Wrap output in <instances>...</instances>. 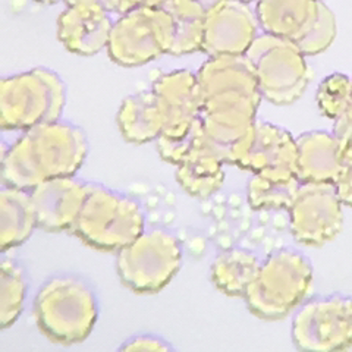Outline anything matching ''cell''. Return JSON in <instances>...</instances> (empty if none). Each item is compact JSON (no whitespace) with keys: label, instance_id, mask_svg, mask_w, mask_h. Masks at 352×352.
I'll return each mask as SVG.
<instances>
[{"label":"cell","instance_id":"obj_11","mask_svg":"<svg viewBox=\"0 0 352 352\" xmlns=\"http://www.w3.org/2000/svg\"><path fill=\"white\" fill-rule=\"evenodd\" d=\"M173 22L162 6H142L115 21L107 44L112 62L135 68L170 54Z\"/></svg>","mask_w":352,"mask_h":352},{"label":"cell","instance_id":"obj_29","mask_svg":"<svg viewBox=\"0 0 352 352\" xmlns=\"http://www.w3.org/2000/svg\"><path fill=\"white\" fill-rule=\"evenodd\" d=\"M109 14L124 16L142 6H162L166 0H100Z\"/></svg>","mask_w":352,"mask_h":352},{"label":"cell","instance_id":"obj_12","mask_svg":"<svg viewBox=\"0 0 352 352\" xmlns=\"http://www.w3.org/2000/svg\"><path fill=\"white\" fill-rule=\"evenodd\" d=\"M292 342L301 351H344L352 346V298L318 295L295 310Z\"/></svg>","mask_w":352,"mask_h":352},{"label":"cell","instance_id":"obj_32","mask_svg":"<svg viewBox=\"0 0 352 352\" xmlns=\"http://www.w3.org/2000/svg\"><path fill=\"white\" fill-rule=\"evenodd\" d=\"M200 2L206 6V9L208 8V6H212V5H214L216 2H219V0H200Z\"/></svg>","mask_w":352,"mask_h":352},{"label":"cell","instance_id":"obj_2","mask_svg":"<svg viewBox=\"0 0 352 352\" xmlns=\"http://www.w3.org/2000/svg\"><path fill=\"white\" fill-rule=\"evenodd\" d=\"M85 132L69 122H47L24 131L2 154V182L31 191L37 185L75 176L87 159Z\"/></svg>","mask_w":352,"mask_h":352},{"label":"cell","instance_id":"obj_19","mask_svg":"<svg viewBox=\"0 0 352 352\" xmlns=\"http://www.w3.org/2000/svg\"><path fill=\"white\" fill-rule=\"evenodd\" d=\"M296 140V173L301 182L335 184L344 166L338 141L326 131H310Z\"/></svg>","mask_w":352,"mask_h":352},{"label":"cell","instance_id":"obj_8","mask_svg":"<svg viewBox=\"0 0 352 352\" xmlns=\"http://www.w3.org/2000/svg\"><path fill=\"white\" fill-rule=\"evenodd\" d=\"M263 32L294 43L304 56L324 52L336 36V19L322 0H258Z\"/></svg>","mask_w":352,"mask_h":352},{"label":"cell","instance_id":"obj_30","mask_svg":"<svg viewBox=\"0 0 352 352\" xmlns=\"http://www.w3.org/2000/svg\"><path fill=\"white\" fill-rule=\"evenodd\" d=\"M333 185L340 203L352 207V160L344 162V166Z\"/></svg>","mask_w":352,"mask_h":352},{"label":"cell","instance_id":"obj_10","mask_svg":"<svg viewBox=\"0 0 352 352\" xmlns=\"http://www.w3.org/2000/svg\"><path fill=\"white\" fill-rule=\"evenodd\" d=\"M245 56L254 68L263 98L274 106H289L307 90L310 71L294 43L267 34L257 36Z\"/></svg>","mask_w":352,"mask_h":352},{"label":"cell","instance_id":"obj_4","mask_svg":"<svg viewBox=\"0 0 352 352\" xmlns=\"http://www.w3.org/2000/svg\"><path fill=\"white\" fill-rule=\"evenodd\" d=\"M313 286V266L301 251L282 248L261 261L244 295L248 310L261 320H282L294 313Z\"/></svg>","mask_w":352,"mask_h":352},{"label":"cell","instance_id":"obj_18","mask_svg":"<svg viewBox=\"0 0 352 352\" xmlns=\"http://www.w3.org/2000/svg\"><path fill=\"white\" fill-rule=\"evenodd\" d=\"M223 164V160L207 141L203 128L194 146L176 164L175 178L186 194L206 200L222 188L225 182Z\"/></svg>","mask_w":352,"mask_h":352},{"label":"cell","instance_id":"obj_22","mask_svg":"<svg viewBox=\"0 0 352 352\" xmlns=\"http://www.w3.org/2000/svg\"><path fill=\"white\" fill-rule=\"evenodd\" d=\"M261 260L252 251L244 248H228L216 256L210 276L216 288L228 296H242L256 279Z\"/></svg>","mask_w":352,"mask_h":352},{"label":"cell","instance_id":"obj_27","mask_svg":"<svg viewBox=\"0 0 352 352\" xmlns=\"http://www.w3.org/2000/svg\"><path fill=\"white\" fill-rule=\"evenodd\" d=\"M344 162L352 160V104L346 112L335 120L333 132Z\"/></svg>","mask_w":352,"mask_h":352},{"label":"cell","instance_id":"obj_31","mask_svg":"<svg viewBox=\"0 0 352 352\" xmlns=\"http://www.w3.org/2000/svg\"><path fill=\"white\" fill-rule=\"evenodd\" d=\"M32 2L40 3V5H56L59 2H63V0H32Z\"/></svg>","mask_w":352,"mask_h":352},{"label":"cell","instance_id":"obj_15","mask_svg":"<svg viewBox=\"0 0 352 352\" xmlns=\"http://www.w3.org/2000/svg\"><path fill=\"white\" fill-rule=\"evenodd\" d=\"M58 18V38L80 56H93L107 47L115 22L100 0H63Z\"/></svg>","mask_w":352,"mask_h":352},{"label":"cell","instance_id":"obj_26","mask_svg":"<svg viewBox=\"0 0 352 352\" xmlns=\"http://www.w3.org/2000/svg\"><path fill=\"white\" fill-rule=\"evenodd\" d=\"M316 100L323 116L336 120L352 104V80L344 74L326 76L317 88Z\"/></svg>","mask_w":352,"mask_h":352},{"label":"cell","instance_id":"obj_25","mask_svg":"<svg viewBox=\"0 0 352 352\" xmlns=\"http://www.w3.org/2000/svg\"><path fill=\"white\" fill-rule=\"evenodd\" d=\"M300 185L298 178L272 179L252 175L247 185L248 203L254 210H288Z\"/></svg>","mask_w":352,"mask_h":352},{"label":"cell","instance_id":"obj_24","mask_svg":"<svg viewBox=\"0 0 352 352\" xmlns=\"http://www.w3.org/2000/svg\"><path fill=\"white\" fill-rule=\"evenodd\" d=\"M28 295L27 272L14 258H2L0 264V326H12L24 311Z\"/></svg>","mask_w":352,"mask_h":352},{"label":"cell","instance_id":"obj_20","mask_svg":"<svg viewBox=\"0 0 352 352\" xmlns=\"http://www.w3.org/2000/svg\"><path fill=\"white\" fill-rule=\"evenodd\" d=\"M116 122L120 134L129 144L157 141L164 126L157 96L150 90L126 97L119 107Z\"/></svg>","mask_w":352,"mask_h":352},{"label":"cell","instance_id":"obj_13","mask_svg":"<svg viewBox=\"0 0 352 352\" xmlns=\"http://www.w3.org/2000/svg\"><path fill=\"white\" fill-rule=\"evenodd\" d=\"M342 203L333 184L301 182L288 208L291 234L307 247H323L344 225Z\"/></svg>","mask_w":352,"mask_h":352},{"label":"cell","instance_id":"obj_5","mask_svg":"<svg viewBox=\"0 0 352 352\" xmlns=\"http://www.w3.org/2000/svg\"><path fill=\"white\" fill-rule=\"evenodd\" d=\"M146 230L142 206L129 195L96 182L88 192L71 232L91 248L118 252Z\"/></svg>","mask_w":352,"mask_h":352},{"label":"cell","instance_id":"obj_23","mask_svg":"<svg viewBox=\"0 0 352 352\" xmlns=\"http://www.w3.org/2000/svg\"><path fill=\"white\" fill-rule=\"evenodd\" d=\"M162 8L173 22L172 56L203 52L207 9L200 0H166Z\"/></svg>","mask_w":352,"mask_h":352},{"label":"cell","instance_id":"obj_7","mask_svg":"<svg viewBox=\"0 0 352 352\" xmlns=\"http://www.w3.org/2000/svg\"><path fill=\"white\" fill-rule=\"evenodd\" d=\"M66 87L47 68L10 75L0 81V126L3 131H27L60 120Z\"/></svg>","mask_w":352,"mask_h":352},{"label":"cell","instance_id":"obj_9","mask_svg":"<svg viewBox=\"0 0 352 352\" xmlns=\"http://www.w3.org/2000/svg\"><path fill=\"white\" fill-rule=\"evenodd\" d=\"M182 245L170 230L146 229L129 245L118 251L116 272L126 288L137 294H157L178 274Z\"/></svg>","mask_w":352,"mask_h":352},{"label":"cell","instance_id":"obj_21","mask_svg":"<svg viewBox=\"0 0 352 352\" xmlns=\"http://www.w3.org/2000/svg\"><path fill=\"white\" fill-rule=\"evenodd\" d=\"M37 217L30 191L3 185L0 191V247L16 248L32 235Z\"/></svg>","mask_w":352,"mask_h":352},{"label":"cell","instance_id":"obj_14","mask_svg":"<svg viewBox=\"0 0 352 352\" xmlns=\"http://www.w3.org/2000/svg\"><path fill=\"white\" fill-rule=\"evenodd\" d=\"M258 19L248 3L219 0L207 8L203 52L208 56H241L258 36Z\"/></svg>","mask_w":352,"mask_h":352},{"label":"cell","instance_id":"obj_28","mask_svg":"<svg viewBox=\"0 0 352 352\" xmlns=\"http://www.w3.org/2000/svg\"><path fill=\"white\" fill-rule=\"evenodd\" d=\"M173 346L163 338L151 333H140L129 338L119 351H172Z\"/></svg>","mask_w":352,"mask_h":352},{"label":"cell","instance_id":"obj_16","mask_svg":"<svg viewBox=\"0 0 352 352\" xmlns=\"http://www.w3.org/2000/svg\"><path fill=\"white\" fill-rule=\"evenodd\" d=\"M296 159V140L288 131L256 120L251 146L238 168L264 178L294 179L298 178Z\"/></svg>","mask_w":352,"mask_h":352},{"label":"cell","instance_id":"obj_33","mask_svg":"<svg viewBox=\"0 0 352 352\" xmlns=\"http://www.w3.org/2000/svg\"><path fill=\"white\" fill-rule=\"evenodd\" d=\"M241 2H244V3H248V5H251V3H257L258 0H241Z\"/></svg>","mask_w":352,"mask_h":352},{"label":"cell","instance_id":"obj_17","mask_svg":"<svg viewBox=\"0 0 352 352\" xmlns=\"http://www.w3.org/2000/svg\"><path fill=\"white\" fill-rule=\"evenodd\" d=\"M87 192L88 182L75 176L54 178L37 185L30 191L36 210L37 228L46 232L72 230Z\"/></svg>","mask_w":352,"mask_h":352},{"label":"cell","instance_id":"obj_1","mask_svg":"<svg viewBox=\"0 0 352 352\" xmlns=\"http://www.w3.org/2000/svg\"><path fill=\"white\" fill-rule=\"evenodd\" d=\"M197 78L207 141L225 164L238 166L251 146L263 98L254 68L245 54L212 56Z\"/></svg>","mask_w":352,"mask_h":352},{"label":"cell","instance_id":"obj_6","mask_svg":"<svg viewBox=\"0 0 352 352\" xmlns=\"http://www.w3.org/2000/svg\"><path fill=\"white\" fill-rule=\"evenodd\" d=\"M151 90L159 98L164 120L157 150L164 162L176 166L203 132L200 84L197 74L178 69L159 76Z\"/></svg>","mask_w":352,"mask_h":352},{"label":"cell","instance_id":"obj_3","mask_svg":"<svg viewBox=\"0 0 352 352\" xmlns=\"http://www.w3.org/2000/svg\"><path fill=\"white\" fill-rule=\"evenodd\" d=\"M38 329L52 342L81 344L98 320V300L93 286L74 273H59L44 282L32 302Z\"/></svg>","mask_w":352,"mask_h":352}]
</instances>
